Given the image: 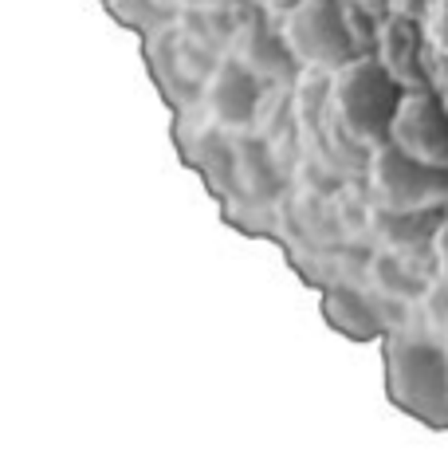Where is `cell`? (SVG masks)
I'll return each instance as SVG.
<instances>
[{
	"instance_id": "9a60e30c",
	"label": "cell",
	"mask_w": 448,
	"mask_h": 468,
	"mask_svg": "<svg viewBox=\"0 0 448 468\" xmlns=\"http://www.w3.org/2000/svg\"><path fill=\"white\" fill-rule=\"evenodd\" d=\"M260 5H283V0H260ZM287 5H292V8H295V5H299V0H287Z\"/></svg>"
},
{
	"instance_id": "4fadbf2b",
	"label": "cell",
	"mask_w": 448,
	"mask_h": 468,
	"mask_svg": "<svg viewBox=\"0 0 448 468\" xmlns=\"http://www.w3.org/2000/svg\"><path fill=\"white\" fill-rule=\"evenodd\" d=\"M181 8H197V12H220V8H232L240 0H177Z\"/></svg>"
},
{
	"instance_id": "8992f818",
	"label": "cell",
	"mask_w": 448,
	"mask_h": 468,
	"mask_svg": "<svg viewBox=\"0 0 448 468\" xmlns=\"http://www.w3.org/2000/svg\"><path fill=\"white\" fill-rule=\"evenodd\" d=\"M205 107L220 130H248L260 111V75L240 59H224L205 87Z\"/></svg>"
},
{
	"instance_id": "8fae6325",
	"label": "cell",
	"mask_w": 448,
	"mask_h": 468,
	"mask_svg": "<svg viewBox=\"0 0 448 468\" xmlns=\"http://www.w3.org/2000/svg\"><path fill=\"white\" fill-rule=\"evenodd\" d=\"M374 280L381 283V292H389V295H398V299H410V295H425V283H421L417 276H405V271L393 264V260H381L378 271H374Z\"/></svg>"
},
{
	"instance_id": "7a4b0ae2",
	"label": "cell",
	"mask_w": 448,
	"mask_h": 468,
	"mask_svg": "<svg viewBox=\"0 0 448 468\" xmlns=\"http://www.w3.org/2000/svg\"><path fill=\"white\" fill-rule=\"evenodd\" d=\"M389 394L429 425H448V358L429 343H389Z\"/></svg>"
},
{
	"instance_id": "3957f363",
	"label": "cell",
	"mask_w": 448,
	"mask_h": 468,
	"mask_svg": "<svg viewBox=\"0 0 448 468\" xmlns=\"http://www.w3.org/2000/svg\"><path fill=\"white\" fill-rule=\"evenodd\" d=\"M283 40L292 48L295 63L311 71L338 75L354 59V32L335 0H299L283 20Z\"/></svg>"
},
{
	"instance_id": "6da1fadb",
	"label": "cell",
	"mask_w": 448,
	"mask_h": 468,
	"mask_svg": "<svg viewBox=\"0 0 448 468\" xmlns=\"http://www.w3.org/2000/svg\"><path fill=\"white\" fill-rule=\"evenodd\" d=\"M331 99H335L342 130L354 142L378 150L389 142V130H393V119H398L405 90L381 68V59H354L347 71L335 75Z\"/></svg>"
},
{
	"instance_id": "30bf717a",
	"label": "cell",
	"mask_w": 448,
	"mask_h": 468,
	"mask_svg": "<svg viewBox=\"0 0 448 468\" xmlns=\"http://www.w3.org/2000/svg\"><path fill=\"white\" fill-rule=\"evenodd\" d=\"M287 59H295L292 56V48H287V40H272V36H263V32H248V40H244V51H240V63L252 75H275L280 71V63Z\"/></svg>"
},
{
	"instance_id": "52a82bcc",
	"label": "cell",
	"mask_w": 448,
	"mask_h": 468,
	"mask_svg": "<svg viewBox=\"0 0 448 468\" xmlns=\"http://www.w3.org/2000/svg\"><path fill=\"white\" fill-rule=\"evenodd\" d=\"M444 209H425V213H393L378 209L374 213V232L393 256H417L421 249H429L432 237L441 232Z\"/></svg>"
},
{
	"instance_id": "7c38bea8",
	"label": "cell",
	"mask_w": 448,
	"mask_h": 468,
	"mask_svg": "<svg viewBox=\"0 0 448 468\" xmlns=\"http://www.w3.org/2000/svg\"><path fill=\"white\" fill-rule=\"evenodd\" d=\"M429 40L437 48V56L448 59V0H437L429 12Z\"/></svg>"
},
{
	"instance_id": "277c9868",
	"label": "cell",
	"mask_w": 448,
	"mask_h": 468,
	"mask_svg": "<svg viewBox=\"0 0 448 468\" xmlns=\"http://www.w3.org/2000/svg\"><path fill=\"white\" fill-rule=\"evenodd\" d=\"M370 186H374L378 209L425 213V209H444L448 205V170L410 158V154L398 150L393 142L374 150Z\"/></svg>"
},
{
	"instance_id": "ba28073f",
	"label": "cell",
	"mask_w": 448,
	"mask_h": 468,
	"mask_svg": "<svg viewBox=\"0 0 448 468\" xmlns=\"http://www.w3.org/2000/svg\"><path fill=\"white\" fill-rule=\"evenodd\" d=\"M381 68H386L401 87L413 83L417 90H425V68H421V48L417 32L410 20H389L381 28Z\"/></svg>"
},
{
	"instance_id": "5b68a950",
	"label": "cell",
	"mask_w": 448,
	"mask_h": 468,
	"mask_svg": "<svg viewBox=\"0 0 448 468\" xmlns=\"http://www.w3.org/2000/svg\"><path fill=\"white\" fill-rule=\"evenodd\" d=\"M389 142L417 162L448 170V107L429 90H405Z\"/></svg>"
},
{
	"instance_id": "9c48e42d",
	"label": "cell",
	"mask_w": 448,
	"mask_h": 468,
	"mask_svg": "<svg viewBox=\"0 0 448 468\" xmlns=\"http://www.w3.org/2000/svg\"><path fill=\"white\" fill-rule=\"evenodd\" d=\"M326 315L342 335H354V339H370L378 331V315L374 307L366 303L358 292H347V288H331L326 292Z\"/></svg>"
},
{
	"instance_id": "5bb4252c",
	"label": "cell",
	"mask_w": 448,
	"mask_h": 468,
	"mask_svg": "<svg viewBox=\"0 0 448 468\" xmlns=\"http://www.w3.org/2000/svg\"><path fill=\"white\" fill-rule=\"evenodd\" d=\"M441 283H444V292H448V240H444V249H441Z\"/></svg>"
}]
</instances>
